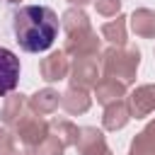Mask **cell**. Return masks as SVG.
<instances>
[{"label":"cell","instance_id":"cell-9","mask_svg":"<svg viewBox=\"0 0 155 155\" xmlns=\"http://www.w3.org/2000/svg\"><path fill=\"white\" fill-rule=\"evenodd\" d=\"M131 119H145L155 111V85H140L128 94Z\"/></svg>","mask_w":155,"mask_h":155},{"label":"cell","instance_id":"cell-19","mask_svg":"<svg viewBox=\"0 0 155 155\" xmlns=\"http://www.w3.org/2000/svg\"><path fill=\"white\" fill-rule=\"evenodd\" d=\"M63 153H65L63 140H61L56 133H51V131H48V136L31 150V155H63Z\"/></svg>","mask_w":155,"mask_h":155},{"label":"cell","instance_id":"cell-21","mask_svg":"<svg viewBox=\"0 0 155 155\" xmlns=\"http://www.w3.org/2000/svg\"><path fill=\"white\" fill-rule=\"evenodd\" d=\"M0 155H15V136L7 128H0Z\"/></svg>","mask_w":155,"mask_h":155},{"label":"cell","instance_id":"cell-10","mask_svg":"<svg viewBox=\"0 0 155 155\" xmlns=\"http://www.w3.org/2000/svg\"><path fill=\"white\" fill-rule=\"evenodd\" d=\"M92 104V97L87 92V87H78V85H70L63 94H61V107L70 114V116H78V114H85Z\"/></svg>","mask_w":155,"mask_h":155},{"label":"cell","instance_id":"cell-3","mask_svg":"<svg viewBox=\"0 0 155 155\" xmlns=\"http://www.w3.org/2000/svg\"><path fill=\"white\" fill-rule=\"evenodd\" d=\"M63 51L73 58H82V56H97L99 53V39L97 31L92 27L87 29H78V31H68L65 34V46Z\"/></svg>","mask_w":155,"mask_h":155},{"label":"cell","instance_id":"cell-1","mask_svg":"<svg viewBox=\"0 0 155 155\" xmlns=\"http://www.w3.org/2000/svg\"><path fill=\"white\" fill-rule=\"evenodd\" d=\"M58 15L46 5H24L12 17L15 39L27 53L48 51L58 36Z\"/></svg>","mask_w":155,"mask_h":155},{"label":"cell","instance_id":"cell-11","mask_svg":"<svg viewBox=\"0 0 155 155\" xmlns=\"http://www.w3.org/2000/svg\"><path fill=\"white\" fill-rule=\"evenodd\" d=\"M75 148H78L80 155H102V153L107 150L104 133H102L99 128H94V126H82Z\"/></svg>","mask_w":155,"mask_h":155},{"label":"cell","instance_id":"cell-23","mask_svg":"<svg viewBox=\"0 0 155 155\" xmlns=\"http://www.w3.org/2000/svg\"><path fill=\"white\" fill-rule=\"evenodd\" d=\"M102 155H114V153H111V150H109V148H107V150H104V153H102Z\"/></svg>","mask_w":155,"mask_h":155},{"label":"cell","instance_id":"cell-5","mask_svg":"<svg viewBox=\"0 0 155 155\" xmlns=\"http://www.w3.org/2000/svg\"><path fill=\"white\" fill-rule=\"evenodd\" d=\"M99 70H102V61L97 56H82L75 58L70 63V85L78 87H94L99 80Z\"/></svg>","mask_w":155,"mask_h":155},{"label":"cell","instance_id":"cell-7","mask_svg":"<svg viewBox=\"0 0 155 155\" xmlns=\"http://www.w3.org/2000/svg\"><path fill=\"white\" fill-rule=\"evenodd\" d=\"M17 82H19V58L10 48L0 46V97L15 92Z\"/></svg>","mask_w":155,"mask_h":155},{"label":"cell","instance_id":"cell-4","mask_svg":"<svg viewBox=\"0 0 155 155\" xmlns=\"http://www.w3.org/2000/svg\"><path fill=\"white\" fill-rule=\"evenodd\" d=\"M48 131H51V128H48V121H44L36 111H31V114L12 131V136H15L27 150H34V148L48 136Z\"/></svg>","mask_w":155,"mask_h":155},{"label":"cell","instance_id":"cell-8","mask_svg":"<svg viewBox=\"0 0 155 155\" xmlns=\"http://www.w3.org/2000/svg\"><path fill=\"white\" fill-rule=\"evenodd\" d=\"M39 75H41V80H46V82L65 80V78L70 75L68 53H65V51H53V53H48L46 58H41V63H39Z\"/></svg>","mask_w":155,"mask_h":155},{"label":"cell","instance_id":"cell-6","mask_svg":"<svg viewBox=\"0 0 155 155\" xmlns=\"http://www.w3.org/2000/svg\"><path fill=\"white\" fill-rule=\"evenodd\" d=\"M31 111H34V109L29 107V97L17 94V92H10V94L5 97V102H2V111H0V116H2L5 128H7V131H15V128H17Z\"/></svg>","mask_w":155,"mask_h":155},{"label":"cell","instance_id":"cell-17","mask_svg":"<svg viewBox=\"0 0 155 155\" xmlns=\"http://www.w3.org/2000/svg\"><path fill=\"white\" fill-rule=\"evenodd\" d=\"M48 128H51V133H56V136L63 140L65 148H70V145L78 143L80 128H78L73 121H68V119H53V121H48Z\"/></svg>","mask_w":155,"mask_h":155},{"label":"cell","instance_id":"cell-2","mask_svg":"<svg viewBox=\"0 0 155 155\" xmlns=\"http://www.w3.org/2000/svg\"><path fill=\"white\" fill-rule=\"evenodd\" d=\"M138 65H140L138 46H109L102 53V73L121 80L124 85H131L136 80Z\"/></svg>","mask_w":155,"mask_h":155},{"label":"cell","instance_id":"cell-12","mask_svg":"<svg viewBox=\"0 0 155 155\" xmlns=\"http://www.w3.org/2000/svg\"><path fill=\"white\" fill-rule=\"evenodd\" d=\"M131 121V109L126 99H116L111 104L104 107V116H102V126L107 131H121L126 124Z\"/></svg>","mask_w":155,"mask_h":155},{"label":"cell","instance_id":"cell-14","mask_svg":"<svg viewBox=\"0 0 155 155\" xmlns=\"http://www.w3.org/2000/svg\"><path fill=\"white\" fill-rule=\"evenodd\" d=\"M29 107L39 114V116H48L53 114L58 107H61V94L53 90V87H44L39 92H34L29 97Z\"/></svg>","mask_w":155,"mask_h":155},{"label":"cell","instance_id":"cell-18","mask_svg":"<svg viewBox=\"0 0 155 155\" xmlns=\"http://www.w3.org/2000/svg\"><path fill=\"white\" fill-rule=\"evenodd\" d=\"M61 27H63V31L68 34V31L87 29V27H92V24H90V17L82 12V7H70V10L63 12V17H61Z\"/></svg>","mask_w":155,"mask_h":155},{"label":"cell","instance_id":"cell-24","mask_svg":"<svg viewBox=\"0 0 155 155\" xmlns=\"http://www.w3.org/2000/svg\"><path fill=\"white\" fill-rule=\"evenodd\" d=\"M7 2H19V0H7Z\"/></svg>","mask_w":155,"mask_h":155},{"label":"cell","instance_id":"cell-20","mask_svg":"<svg viewBox=\"0 0 155 155\" xmlns=\"http://www.w3.org/2000/svg\"><path fill=\"white\" fill-rule=\"evenodd\" d=\"M121 2L124 0H94V10L102 17H116L121 15Z\"/></svg>","mask_w":155,"mask_h":155},{"label":"cell","instance_id":"cell-22","mask_svg":"<svg viewBox=\"0 0 155 155\" xmlns=\"http://www.w3.org/2000/svg\"><path fill=\"white\" fill-rule=\"evenodd\" d=\"M70 5H75V7H82V5H87V2H94V0H68Z\"/></svg>","mask_w":155,"mask_h":155},{"label":"cell","instance_id":"cell-16","mask_svg":"<svg viewBox=\"0 0 155 155\" xmlns=\"http://www.w3.org/2000/svg\"><path fill=\"white\" fill-rule=\"evenodd\" d=\"M126 19L124 15H116L114 19L102 24V39H107L111 46H126Z\"/></svg>","mask_w":155,"mask_h":155},{"label":"cell","instance_id":"cell-13","mask_svg":"<svg viewBox=\"0 0 155 155\" xmlns=\"http://www.w3.org/2000/svg\"><path fill=\"white\" fill-rule=\"evenodd\" d=\"M126 87H128V85H124L121 80L104 75V78H99L97 85H94V97H97L99 104L107 107V104H111V102H116V99H124V97H126Z\"/></svg>","mask_w":155,"mask_h":155},{"label":"cell","instance_id":"cell-15","mask_svg":"<svg viewBox=\"0 0 155 155\" xmlns=\"http://www.w3.org/2000/svg\"><path fill=\"white\" fill-rule=\"evenodd\" d=\"M131 29L140 39H155V12L148 7H138L131 17Z\"/></svg>","mask_w":155,"mask_h":155}]
</instances>
